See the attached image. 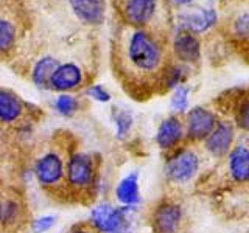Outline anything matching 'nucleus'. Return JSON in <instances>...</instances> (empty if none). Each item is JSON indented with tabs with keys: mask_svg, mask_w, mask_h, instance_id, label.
Here are the masks:
<instances>
[{
	"mask_svg": "<svg viewBox=\"0 0 249 233\" xmlns=\"http://www.w3.org/2000/svg\"><path fill=\"white\" fill-rule=\"evenodd\" d=\"M126 59L137 72L154 73L162 64V50L153 36L137 30L128 39Z\"/></svg>",
	"mask_w": 249,
	"mask_h": 233,
	"instance_id": "obj_1",
	"label": "nucleus"
},
{
	"mask_svg": "<svg viewBox=\"0 0 249 233\" xmlns=\"http://www.w3.org/2000/svg\"><path fill=\"white\" fill-rule=\"evenodd\" d=\"M233 34L238 39H249V13L240 14L238 17L233 20Z\"/></svg>",
	"mask_w": 249,
	"mask_h": 233,
	"instance_id": "obj_28",
	"label": "nucleus"
},
{
	"mask_svg": "<svg viewBox=\"0 0 249 233\" xmlns=\"http://www.w3.org/2000/svg\"><path fill=\"white\" fill-rule=\"evenodd\" d=\"M114 198L120 207H134L142 204V193H140V174L139 171H131L119 179L114 186Z\"/></svg>",
	"mask_w": 249,
	"mask_h": 233,
	"instance_id": "obj_11",
	"label": "nucleus"
},
{
	"mask_svg": "<svg viewBox=\"0 0 249 233\" xmlns=\"http://www.w3.org/2000/svg\"><path fill=\"white\" fill-rule=\"evenodd\" d=\"M173 51L184 64H195L201 59V42L193 33L179 30L173 39Z\"/></svg>",
	"mask_w": 249,
	"mask_h": 233,
	"instance_id": "obj_13",
	"label": "nucleus"
},
{
	"mask_svg": "<svg viewBox=\"0 0 249 233\" xmlns=\"http://www.w3.org/2000/svg\"><path fill=\"white\" fill-rule=\"evenodd\" d=\"M201 160L192 148H176L165 160L163 173L170 183L185 185L192 182L199 173Z\"/></svg>",
	"mask_w": 249,
	"mask_h": 233,
	"instance_id": "obj_4",
	"label": "nucleus"
},
{
	"mask_svg": "<svg viewBox=\"0 0 249 233\" xmlns=\"http://www.w3.org/2000/svg\"><path fill=\"white\" fill-rule=\"evenodd\" d=\"M80 109V101L72 93H59L54 98V111L62 116H73Z\"/></svg>",
	"mask_w": 249,
	"mask_h": 233,
	"instance_id": "obj_20",
	"label": "nucleus"
},
{
	"mask_svg": "<svg viewBox=\"0 0 249 233\" xmlns=\"http://www.w3.org/2000/svg\"><path fill=\"white\" fill-rule=\"evenodd\" d=\"M185 138V129L184 123L179 120V116L171 115L163 118L158 131H156V145H158L162 151H175L176 148H179Z\"/></svg>",
	"mask_w": 249,
	"mask_h": 233,
	"instance_id": "obj_10",
	"label": "nucleus"
},
{
	"mask_svg": "<svg viewBox=\"0 0 249 233\" xmlns=\"http://www.w3.org/2000/svg\"><path fill=\"white\" fill-rule=\"evenodd\" d=\"M16 41V30L11 22L0 19V53H5L11 49Z\"/></svg>",
	"mask_w": 249,
	"mask_h": 233,
	"instance_id": "obj_22",
	"label": "nucleus"
},
{
	"mask_svg": "<svg viewBox=\"0 0 249 233\" xmlns=\"http://www.w3.org/2000/svg\"><path fill=\"white\" fill-rule=\"evenodd\" d=\"M216 115L202 106H195L189 109L185 116V137L190 142H204L207 135L216 126Z\"/></svg>",
	"mask_w": 249,
	"mask_h": 233,
	"instance_id": "obj_6",
	"label": "nucleus"
},
{
	"mask_svg": "<svg viewBox=\"0 0 249 233\" xmlns=\"http://www.w3.org/2000/svg\"><path fill=\"white\" fill-rule=\"evenodd\" d=\"M235 124L241 129L249 132V97L243 98L235 109Z\"/></svg>",
	"mask_w": 249,
	"mask_h": 233,
	"instance_id": "obj_26",
	"label": "nucleus"
},
{
	"mask_svg": "<svg viewBox=\"0 0 249 233\" xmlns=\"http://www.w3.org/2000/svg\"><path fill=\"white\" fill-rule=\"evenodd\" d=\"M185 70L184 67H179V66H171L170 68H167L165 72H163V85H165L167 89H171L175 90L179 85H182V81L185 78Z\"/></svg>",
	"mask_w": 249,
	"mask_h": 233,
	"instance_id": "obj_23",
	"label": "nucleus"
},
{
	"mask_svg": "<svg viewBox=\"0 0 249 233\" xmlns=\"http://www.w3.org/2000/svg\"><path fill=\"white\" fill-rule=\"evenodd\" d=\"M189 95H190V90L185 87V85H179L173 90L171 93V109L175 112H185L187 107H189Z\"/></svg>",
	"mask_w": 249,
	"mask_h": 233,
	"instance_id": "obj_24",
	"label": "nucleus"
},
{
	"mask_svg": "<svg viewBox=\"0 0 249 233\" xmlns=\"http://www.w3.org/2000/svg\"><path fill=\"white\" fill-rule=\"evenodd\" d=\"M228 173L232 182L249 183V148L246 145L232 146L228 152Z\"/></svg>",
	"mask_w": 249,
	"mask_h": 233,
	"instance_id": "obj_15",
	"label": "nucleus"
},
{
	"mask_svg": "<svg viewBox=\"0 0 249 233\" xmlns=\"http://www.w3.org/2000/svg\"><path fill=\"white\" fill-rule=\"evenodd\" d=\"M56 222L58 219L54 215H41L30 222V230L31 233H47L56 225Z\"/></svg>",
	"mask_w": 249,
	"mask_h": 233,
	"instance_id": "obj_25",
	"label": "nucleus"
},
{
	"mask_svg": "<svg viewBox=\"0 0 249 233\" xmlns=\"http://www.w3.org/2000/svg\"><path fill=\"white\" fill-rule=\"evenodd\" d=\"M171 3L176 5V6H189L193 0H170Z\"/></svg>",
	"mask_w": 249,
	"mask_h": 233,
	"instance_id": "obj_31",
	"label": "nucleus"
},
{
	"mask_svg": "<svg viewBox=\"0 0 249 233\" xmlns=\"http://www.w3.org/2000/svg\"><path fill=\"white\" fill-rule=\"evenodd\" d=\"M25 114V104L10 89L0 87V124L13 126L19 123Z\"/></svg>",
	"mask_w": 249,
	"mask_h": 233,
	"instance_id": "obj_14",
	"label": "nucleus"
},
{
	"mask_svg": "<svg viewBox=\"0 0 249 233\" xmlns=\"http://www.w3.org/2000/svg\"><path fill=\"white\" fill-rule=\"evenodd\" d=\"M129 208L134 207L114 205L107 200L97 202L89 212L88 225L97 233H114L123 224Z\"/></svg>",
	"mask_w": 249,
	"mask_h": 233,
	"instance_id": "obj_5",
	"label": "nucleus"
},
{
	"mask_svg": "<svg viewBox=\"0 0 249 233\" xmlns=\"http://www.w3.org/2000/svg\"><path fill=\"white\" fill-rule=\"evenodd\" d=\"M97 163L93 155L84 151H72L66 155L64 183L73 191L92 190L97 183Z\"/></svg>",
	"mask_w": 249,
	"mask_h": 233,
	"instance_id": "obj_2",
	"label": "nucleus"
},
{
	"mask_svg": "<svg viewBox=\"0 0 249 233\" xmlns=\"http://www.w3.org/2000/svg\"><path fill=\"white\" fill-rule=\"evenodd\" d=\"M0 225H3V200L0 199Z\"/></svg>",
	"mask_w": 249,
	"mask_h": 233,
	"instance_id": "obj_32",
	"label": "nucleus"
},
{
	"mask_svg": "<svg viewBox=\"0 0 249 233\" xmlns=\"http://www.w3.org/2000/svg\"><path fill=\"white\" fill-rule=\"evenodd\" d=\"M69 233H97V232L92 227H89L88 224H84V225H76V227H73Z\"/></svg>",
	"mask_w": 249,
	"mask_h": 233,
	"instance_id": "obj_30",
	"label": "nucleus"
},
{
	"mask_svg": "<svg viewBox=\"0 0 249 233\" xmlns=\"http://www.w3.org/2000/svg\"><path fill=\"white\" fill-rule=\"evenodd\" d=\"M83 70L73 62L59 64L50 76L49 87L59 93H69L83 84Z\"/></svg>",
	"mask_w": 249,
	"mask_h": 233,
	"instance_id": "obj_12",
	"label": "nucleus"
},
{
	"mask_svg": "<svg viewBox=\"0 0 249 233\" xmlns=\"http://www.w3.org/2000/svg\"><path fill=\"white\" fill-rule=\"evenodd\" d=\"M218 20V14L213 8H189L179 14V25L181 30L189 31L193 34H201L210 30Z\"/></svg>",
	"mask_w": 249,
	"mask_h": 233,
	"instance_id": "obj_9",
	"label": "nucleus"
},
{
	"mask_svg": "<svg viewBox=\"0 0 249 233\" xmlns=\"http://www.w3.org/2000/svg\"><path fill=\"white\" fill-rule=\"evenodd\" d=\"M22 219V205L16 199H6L3 202V225L14 227Z\"/></svg>",
	"mask_w": 249,
	"mask_h": 233,
	"instance_id": "obj_21",
	"label": "nucleus"
},
{
	"mask_svg": "<svg viewBox=\"0 0 249 233\" xmlns=\"http://www.w3.org/2000/svg\"><path fill=\"white\" fill-rule=\"evenodd\" d=\"M112 121L115 126V137L119 140H124L134 126V116L128 109H114Z\"/></svg>",
	"mask_w": 249,
	"mask_h": 233,
	"instance_id": "obj_19",
	"label": "nucleus"
},
{
	"mask_svg": "<svg viewBox=\"0 0 249 233\" xmlns=\"http://www.w3.org/2000/svg\"><path fill=\"white\" fill-rule=\"evenodd\" d=\"M233 140H235V126H233V123L229 120H220L216 121V126L204 140V150L212 157L220 159L232 150Z\"/></svg>",
	"mask_w": 249,
	"mask_h": 233,
	"instance_id": "obj_7",
	"label": "nucleus"
},
{
	"mask_svg": "<svg viewBox=\"0 0 249 233\" xmlns=\"http://www.w3.org/2000/svg\"><path fill=\"white\" fill-rule=\"evenodd\" d=\"M137 225H139V207L129 208L123 224L114 233H137Z\"/></svg>",
	"mask_w": 249,
	"mask_h": 233,
	"instance_id": "obj_27",
	"label": "nucleus"
},
{
	"mask_svg": "<svg viewBox=\"0 0 249 233\" xmlns=\"http://www.w3.org/2000/svg\"><path fill=\"white\" fill-rule=\"evenodd\" d=\"M70 8L78 19L89 25H98L105 20V0H69Z\"/></svg>",
	"mask_w": 249,
	"mask_h": 233,
	"instance_id": "obj_16",
	"label": "nucleus"
},
{
	"mask_svg": "<svg viewBox=\"0 0 249 233\" xmlns=\"http://www.w3.org/2000/svg\"><path fill=\"white\" fill-rule=\"evenodd\" d=\"M86 97L97 101V103H109L111 101V93H109L101 84H92L86 89Z\"/></svg>",
	"mask_w": 249,
	"mask_h": 233,
	"instance_id": "obj_29",
	"label": "nucleus"
},
{
	"mask_svg": "<svg viewBox=\"0 0 249 233\" xmlns=\"http://www.w3.org/2000/svg\"><path fill=\"white\" fill-rule=\"evenodd\" d=\"M154 233H179L182 224V208L176 202L165 200L154 208L151 217Z\"/></svg>",
	"mask_w": 249,
	"mask_h": 233,
	"instance_id": "obj_8",
	"label": "nucleus"
},
{
	"mask_svg": "<svg viewBox=\"0 0 249 233\" xmlns=\"http://www.w3.org/2000/svg\"><path fill=\"white\" fill-rule=\"evenodd\" d=\"M58 66H59L58 59H54L53 56H44L39 59L33 67V72H31V80H33L36 87L39 89L49 87L50 76Z\"/></svg>",
	"mask_w": 249,
	"mask_h": 233,
	"instance_id": "obj_18",
	"label": "nucleus"
},
{
	"mask_svg": "<svg viewBox=\"0 0 249 233\" xmlns=\"http://www.w3.org/2000/svg\"><path fill=\"white\" fill-rule=\"evenodd\" d=\"M31 173L36 183L44 190H56L64 183L66 155L58 150H47L33 162Z\"/></svg>",
	"mask_w": 249,
	"mask_h": 233,
	"instance_id": "obj_3",
	"label": "nucleus"
},
{
	"mask_svg": "<svg viewBox=\"0 0 249 233\" xmlns=\"http://www.w3.org/2000/svg\"><path fill=\"white\" fill-rule=\"evenodd\" d=\"M156 10L158 0H126L123 14L132 25H145L154 17Z\"/></svg>",
	"mask_w": 249,
	"mask_h": 233,
	"instance_id": "obj_17",
	"label": "nucleus"
}]
</instances>
